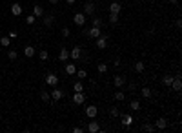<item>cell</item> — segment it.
I'll use <instances>...</instances> for the list:
<instances>
[{"label":"cell","instance_id":"8fae6325","mask_svg":"<svg viewBox=\"0 0 182 133\" xmlns=\"http://www.w3.org/2000/svg\"><path fill=\"white\" fill-rule=\"evenodd\" d=\"M97 113H98V108H97V106H87V108H86V115L89 117V118H95Z\"/></svg>","mask_w":182,"mask_h":133},{"label":"cell","instance_id":"484cf974","mask_svg":"<svg viewBox=\"0 0 182 133\" xmlns=\"http://www.w3.org/2000/svg\"><path fill=\"white\" fill-rule=\"evenodd\" d=\"M109 22H111V26L118 24V13H111L109 15Z\"/></svg>","mask_w":182,"mask_h":133},{"label":"cell","instance_id":"cb8c5ba5","mask_svg":"<svg viewBox=\"0 0 182 133\" xmlns=\"http://www.w3.org/2000/svg\"><path fill=\"white\" fill-rule=\"evenodd\" d=\"M77 77H78V79L80 80H84V79H87V71H86V69H77V73H75Z\"/></svg>","mask_w":182,"mask_h":133},{"label":"cell","instance_id":"7402d4cb","mask_svg":"<svg viewBox=\"0 0 182 133\" xmlns=\"http://www.w3.org/2000/svg\"><path fill=\"white\" fill-rule=\"evenodd\" d=\"M33 17H44V9L40 6H33Z\"/></svg>","mask_w":182,"mask_h":133},{"label":"cell","instance_id":"5bb4252c","mask_svg":"<svg viewBox=\"0 0 182 133\" xmlns=\"http://www.w3.org/2000/svg\"><path fill=\"white\" fill-rule=\"evenodd\" d=\"M120 117H122V126H124V128H129V126L133 124V117L131 115L124 113V115H120Z\"/></svg>","mask_w":182,"mask_h":133},{"label":"cell","instance_id":"6da1fadb","mask_svg":"<svg viewBox=\"0 0 182 133\" xmlns=\"http://www.w3.org/2000/svg\"><path fill=\"white\" fill-rule=\"evenodd\" d=\"M58 82H60V79H58L55 73H48V77H46V84H48V86L57 88V86H58Z\"/></svg>","mask_w":182,"mask_h":133},{"label":"cell","instance_id":"277c9868","mask_svg":"<svg viewBox=\"0 0 182 133\" xmlns=\"http://www.w3.org/2000/svg\"><path fill=\"white\" fill-rule=\"evenodd\" d=\"M95 8H97V6L93 4V2H86V4H84V15L93 17V15H95Z\"/></svg>","mask_w":182,"mask_h":133},{"label":"cell","instance_id":"3957f363","mask_svg":"<svg viewBox=\"0 0 182 133\" xmlns=\"http://www.w3.org/2000/svg\"><path fill=\"white\" fill-rule=\"evenodd\" d=\"M69 57H71L73 60H78V58H82V49H80L78 46L71 47V49H69Z\"/></svg>","mask_w":182,"mask_h":133},{"label":"cell","instance_id":"4316f807","mask_svg":"<svg viewBox=\"0 0 182 133\" xmlns=\"http://www.w3.org/2000/svg\"><path fill=\"white\" fill-rule=\"evenodd\" d=\"M9 44H11V38H9V37H2V38H0V46L8 47Z\"/></svg>","mask_w":182,"mask_h":133},{"label":"cell","instance_id":"f35d334b","mask_svg":"<svg viewBox=\"0 0 182 133\" xmlns=\"http://www.w3.org/2000/svg\"><path fill=\"white\" fill-rule=\"evenodd\" d=\"M35 18H37V17H33V15H29L28 18H26V22H28V24L31 26V24H35Z\"/></svg>","mask_w":182,"mask_h":133},{"label":"cell","instance_id":"f6af8a7d","mask_svg":"<svg viewBox=\"0 0 182 133\" xmlns=\"http://www.w3.org/2000/svg\"><path fill=\"white\" fill-rule=\"evenodd\" d=\"M66 2H67V4H75L77 0H66Z\"/></svg>","mask_w":182,"mask_h":133},{"label":"cell","instance_id":"bcb514c9","mask_svg":"<svg viewBox=\"0 0 182 133\" xmlns=\"http://www.w3.org/2000/svg\"><path fill=\"white\" fill-rule=\"evenodd\" d=\"M170 4H179V0H170Z\"/></svg>","mask_w":182,"mask_h":133},{"label":"cell","instance_id":"e0dca14e","mask_svg":"<svg viewBox=\"0 0 182 133\" xmlns=\"http://www.w3.org/2000/svg\"><path fill=\"white\" fill-rule=\"evenodd\" d=\"M171 86H173V89H175V91H180V89H182V80L179 79V77H175V79H173V82H171Z\"/></svg>","mask_w":182,"mask_h":133},{"label":"cell","instance_id":"f1b7e54d","mask_svg":"<svg viewBox=\"0 0 182 133\" xmlns=\"http://www.w3.org/2000/svg\"><path fill=\"white\" fill-rule=\"evenodd\" d=\"M109 117H113V118H115V117H120V111H118V108H115V106H113V108L109 109Z\"/></svg>","mask_w":182,"mask_h":133},{"label":"cell","instance_id":"ac0fdd59","mask_svg":"<svg viewBox=\"0 0 182 133\" xmlns=\"http://www.w3.org/2000/svg\"><path fill=\"white\" fill-rule=\"evenodd\" d=\"M42 22H44V26H46V27H51V26H53V22H55V17H53V15H46Z\"/></svg>","mask_w":182,"mask_h":133},{"label":"cell","instance_id":"ab89813d","mask_svg":"<svg viewBox=\"0 0 182 133\" xmlns=\"http://www.w3.org/2000/svg\"><path fill=\"white\" fill-rule=\"evenodd\" d=\"M127 88H129V91H135V89H137V84H135V82H131Z\"/></svg>","mask_w":182,"mask_h":133},{"label":"cell","instance_id":"d6a6232c","mask_svg":"<svg viewBox=\"0 0 182 133\" xmlns=\"http://www.w3.org/2000/svg\"><path fill=\"white\" fill-rule=\"evenodd\" d=\"M142 130L144 131H155L157 128H155V124H142Z\"/></svg>","mask_w":182,"mask_h":133},{"label":"cell","instance_id":"30bf717a","mask_svg":"<svg viewBox=\"0 0 182 133\" xmlns=\"http://www.w3.org/2000/svg\"><path fill=\"white\" fill-rule=\"evenodd\" d=\"M11 15H13V17H18V15H22V6H20L18 2L11 4Z\"/></svg>","mask_w":182,"mask_h":133},{"label":"cell","instance_id":"7c38bea8","mask_svg":"<svg viewBox=\"0 0 182 133\" xmlns=\"http://www.w3.org/2000/svg\"><path fill=\"white\" fill-rule=\"evenodd\" d=\"M87 131H91V133H98L100 131V124L97 120H91L89 124H87Z\"/></svg>","mask_w":182,"mask_h":133},{"label":"cell","instance_id":"d4e9b609","mask_svg":"<svg viewBox=\"0 0 182 133\" xmlns=\"http://www.w3.org/2000/svg\"><path fill=\"white\" fill-rule=\"evenodd\" d=\"M129 108H131L133 111H140V102H138V100H131V102H129Z\"/></svg>","mask_w":182,"mask_h":133},{"label":"cell","instance_id":"ee69618b","mask_svg":"<svg viewBox=\"0 0 182 133\" xmlns=\"http://www.w3.org/2000/svg\"><path fill=\"white\" fill-rule=\"evenodd\" d=\"M49 4H53V6H57V4H58V0H49Z\"/></svg>","mask_w":182,"mask_h":133},{"label":"cell","instance_id":"b9f144b4","mask_svg":"<svg viewBox=\"0 0 182 133\" xmlns=\"http://www.w3.org/2000/svg\"><path fill=\"white\" fill-rule=\"evenodd\" d=\"M175 26H177V27H182V20L177 18V20H175Z\"/></svg>","mask_w":182,"mask_h":133},{"label":"cell","instance_id":"ba28073f","mask_svg":"<svg viewBox=\"0 0 182 133\" xmlns=\"http://www.w3.org/2000/svg\"><path fill=\"white\" fill-rule=\"evenodd\" d=\"M49 95H51V99L57 102V100H60V99L64 97V91H62V89H58V88H53V91H51Z\"/></svg>","mask_w":182,"mask_h":133},{"label":"cell","instance_id":"5b68a950","mask_svg":"<svg viewBox=\"0 0 182 133\" xmlns=\"http://www.w3.org/2000/svg\"><path fill=\"white\" fill-rule=\"evenodd\" d=\"M73 22H75L78 27H82L86 24V15H84V13H77V15L73 17Z\"/></svg>","mask_w":182,"mask_h":133},{"label":"cell","instance_id":"7a4b0ae2","mask_svg":"<svg viewBox=\"0 0 182 133\" xmlns=\"http://www.w3.org/2000/svg\"><path fill=\"white\" fill-rule=\"evenodd\" d=\"M107 40H109L107 35H100V37L97 38V47H98V49H106V47H107Z\"/></svg>","mask_w":182,"mask_h":133},{"label":"cell","instance_id":"603a6c76","mask_svg":"<svg viewBox=\"0 0 182 133\" xmlns=\"http://www.w3.org/2000/svg\"><path fill=\"white\" fill-rule=\"evenodd\" d=\"M113 97H115V100H124V99H126V93L120 91V89H117V91L113 93Z\"/></svg>","mask_w":182,"mask_h":133},{"label":"cell","instance_id":"8d00e7d4","mask_svg":"<svg viewBox=\"0 0 182 133\" xmlns=\"http://www.w3.org/2000/svg\"><path fill=\"white\" fill-rule=\"evenodd\" d=\"M48 58H49V55H48V51H44V49H42V51H40V60H44V62H46V60H48Z\"/></svg>","mask_w":182,"mask_h":133},{"label":"cell","instance_id":"2e32d148","mask_svg":"<svg viewBox=\"0 0 182 133\" xmlns=\"http://www.w3.org/2000/svg\"><path fill=\"white\" fill-rule=\"evenodd\" d=\"M58 58L62 60V62H66L67 58H69V49H67V47H62L60 53H58Z\"/></svg>","mask_w":182,"mask_h":133},{"label":"cell","instance_id":"4dcf8cb0","mask_svg":"<svg viewBox=\"0 0 182 133\" xmlns=\"http://www.w3.org/2000/svg\"><path fill=\"white\" fill-rule=\"evenodd\" d=\"M140 93H142L144 99H149V97H151V89L149 88H142V91H140Z\"/></svg>","mask_w":182,"mask_h":133},{"label":"cell","instance_id":"ffe728a7","mask_svg":"<svg viewBox=\"0 0 182 133\" xmlns=\"http://www.w3.org/2000/svg\"><path fill=\"white\" fill-rule=\"evenodd\" d=\"M35 53H37V51H35V47H33V46H26V47H24V55H26V57L31 58Z\"/></svg>","mask_w":182,"mask_h":133},{"label":"cell","instance_id":"60d3db41","mask_svg":"<svg viewBox=\"0 0 182 133\" xmlns=\"http://www.w3.org/2000/svg\"><path fill=\"white\" fill-rule=\"evenodd\" d=\"M8 37H9V38H11V40H13V38H17V37H18V35H17V33H15V31H11V33H9V35H8Z\"/></svg>","mask_w":182,"mask_h":133},{"label":"cell","instance_id":"1f68e13d","mask_svg":"<svg viewBox=\"0 0 182 133\" xmlns=\"http://www.w3.org/2000/svg\"><path fill=\"white\" fill-rule=\"evenodd\" d=\"M91 24L95 26V27H100V26H102V18H100V17H93V22Z\"/></svg>","mask_w":182,"mask_h":133},{"label":"cell","instance_id":"9a60e30c","mask_svg":"<svg viewBox=\"0 0 182 133\" xmlns=\"http://www.w3.org/2000/svg\"><path fill=\"white\" fill-rule=\"evenodd\" d=\"M87 35H89L91 38H98V37H100V35H102V33H100V27H95V26H93L91 29L87 31Z\"/></svg>","mask_w":182,"mask_h":133},{"label":"cell","instance_id":"74e56055","mask_svg":"<svg viewBox=\"0 0 182 133\" xmlns=\"http://www.w3.org/2000/svg\"><path fill=\"white\" fill-rule=\"evenodd\" d=\"M62 37L64 38H69V29H67V27H62Z\"/></svg>","mask_w":182,"mask_h":133},{"label":"cell","instance_id":"9c48e42d","mask_svg":"<svg viewBox=\"0 0 182 133\" xmlns=\"http://www.w3.org/2000/svg\"><path fill=\"white\" fill-rule=\"evenodd\" d=\"M155 128H157V130H166V128H167V118H166V117L157 118V122H155Z\"/></svg>","mask_w":182,"mask_h":133},{"label":"cell","instance_id":"7bdbcfd3","mask_svg":"<svg viewBox=\"0 0 182 133\" xmlns=\"http://www.w3.org/2000/svg\"><path fill=\"white\" fill-rule=\"evenodd\" d=\"M82 131H84L82 128H73V133H82Z\"/></svg>","mask_w":182,"mask_h":133},{"label":"cell","instance_id":"e575fe53","mask_svg":"<svg viewBox=\"0 0 182 133\" xmlns=\"http://www.w3.org/2000/svg\"><path fill=\"white\" fill-rule=\"evenodd\" d=\"M8 57H9V60H15V58L18 57V53H17V51H13V49H11V51H8Z\"/></svg>","mask_w":182,"mask_h":133},{"label":"cell","instance_id":"836d02e7","mask_svg":"<svg viewBox=\"0 0 182 133\" xmlns=\"http://www.w3.org/2000/svg\"><path fill=\"white\" fill-rule=\"evenodd\" d=\"M73 89H75V91H84V84H82V82H75Z\"/></svg>","mask_w":182,"mask_h":133},{"label":"cell","instance_id":"f546056e","mask_svg":"<svg viewBox=\"0 0 182 133\" xmlns=\"http://www.w3.org/2000/svg\"><path fill=\"white\" fill-rule=\"evenodd\" d=\"M40 99H42L44 102H48V100H51V95L48 91H40Z\"/></svg>","mask_w":182,"mask_h":133},{"label":"cell","instance_id":"d6986e66","mask_svg":"<svg viewBox=\"0 0 182 133\" xmlns=\"http://www.w3.org/2000/svg\"><path fill=\"white\" fill-rule=\"evenodd\" d=\"M120 9H122V6H120L118 2H111V6H109V13H120Z\"/></svg>","mask_w":182,"mask_h":133},{"label":"cell","instance_id":"8992f818","mask_svg":"<svg viewBox=\"0 0 182 133\" xmlns=\"http://www.w3.org/2000/svg\"><path fill=\"white\" fill-rule=\"evenodd\" d=\"M73 102H75V104H84L86 102L84 91H75V95H73Z\"/></svg>","mask_w":182,"mask_h":133},{"label":"cell","instance_id":"d590c367","mask_svg":"<svg viewBox=\"0 0 182 133\" xmlns=\"http://www.w3.org/2000/svg\"><path fill=\"white\" fill-rule=\"evenodd\" d=\"M97 69H98V73H106V71H107V66H106V64H98Z\"/></svg>","mask_w":182,"mask_h":133},{"label":"cell","instance_id":"83f0119b","mask_svg":"<svg viewBox=\"0 0 182 133\" xmlns=\"http://www.w3.org/2000/svg\"><path fill=\"white\" fill-rule=\"evenodd\" d=\"M144 62H137V64H135V71H137V73H142L144 71Z\"/></svg>","mask_w":182,"mask_h":133},{"label":"cell","instance_id":"4fadbf2b","mask_svg":"<svg viewBox=\"0 0 182 133\" xmlns=\"http://www.w3.org/2000/svg\"><path fill=\"white\" fill-rule=\"evenodd\" d=\"M64 71H66L67 75H75V73H77V66L73 64V62H67V64L64 66Z\"/></svg>","mask_w":182,"mask_h":133},{"label":"cell","instance_id":"44dd1931","mask_svg":"<svg viewBox=\"0 0 182 133\" xmlns=\"http://www.w3.org/2000/svg\"><path fill=\"white\" fill-rule=\"evenodd\" d=\"M173 79H175V77H171V75H164L162 77V84H164V86H167V88H171Z\"/></svg>","mask_w":182,"mask_h":133},{"label":"cell","instance_id":"52a82bcc","mask_svg":"<svg viewBox=\"0 0 182 133\" xmlns=\"http://www.w3.org/2000/svg\"><path fill=\"white\" fill-rule=\"evenodd\" d=\"M124 84H126V79L122 75H115V77H113V86H115V88H122Z\"/></svg>","mask_w":182,"mask_h":133}]
</instances>
